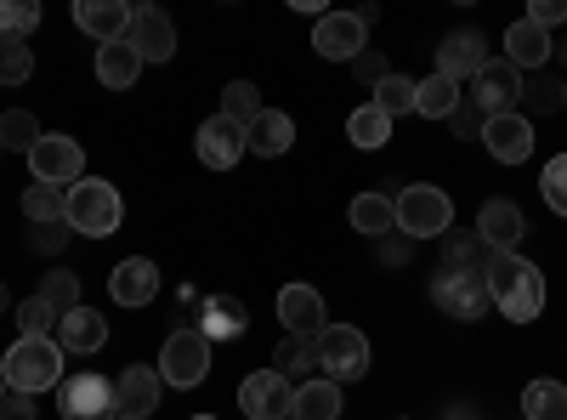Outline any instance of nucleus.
I'll return each mask as SVG.
<instances>
[{
    "label": "nucleus",
    "instance_id": "30",
    "mask_svg": "<svg viewBox=\"0 0 567 420\" xmlns=\"http://www.w3.org/2000/svg\"><path fill=\"white\" fill-rule=\"evenodd\" d=\"M414 103H420V80H409V74H386L381 85H374V109H381L386 120L414 114Z\"/></svg>",
    "mask_w": 567,
    "mask_h": 420
},
{
    "label": "nucleus",
    "instance_id": "26",
    "mask_svg": "<svg viewBox=\"0 0 567 420\" xmlns=\"http://www.w3.org/2000/svg\"><path fill=\"white\" fill-rule=\"evenodd\" d=\"M245 301L239 296H205V318H199V336L205 341H239L245 336Z\"/></svg>",
    "mask_w": 567,
    "mask_h": 420
},
{
    "label": "nucleus",
    "instance_id": "10",
    "mask_svg": "<svg viewBox=\"0 0 567 420\" xmlns=\"http://www.w3.org/2000/svg\"><path fill=\"white\" fill-rule=\"evenodd\" d=\"M312 52L329 58V63H352L369 52V23L363 12H323L318 29H312Z\"/></svg>",
    "mask_w": 567,
    "mask_h": 420
},
{
    "label": "nucleus",
    "instance_id": "9",
    "mask_svg": "<svg viewBox=\"0 0 567 420\" xmlns=\"http://www.w3.org/2000/svg\"><path fill=\"white\" fill-rule=\"evenodd\" d=\"M205 376H210V341H205L199 330H176V336L159 347V381L194 392Z\"/></svg>",
    "mask_w": 567,
    "mask_h": 420
},
{
    "label": "nucleus",
    "instance_id": "27",
    "mask_svg": "<svg viewBox=\"0 0 567 420\" xmlns=\"http://www.w3.org/2000/svg\"><path fill=\"white\" fill-rule=\"evenodd\" d=\"M290 420H341V387H336V381H323V376L301 381V387H296V409H290Z\"/></svg>",
    "mask_w": 567,
    "mask_h": 420
},
{
    "label": "nucleus",
    "instance_id": "54",
    "mask_svg": "<svg viewBox=\"0 0 567 420\" xmlns=\"http://www.w3.org/2000/svg\"><path fill=\"white\" fill-rule=\"evenodd\" d=\"M0 398H7V381H0Z\"/></svg>",
    "mask_w": 567,
    "mask_h": 420
},
{
    "label": "nucleus",
    "instance_id": "25",
    "mask_svg": "<svg viewBox=\"0 0 567 420\" xmlns=\"http://www.w3.org/2000/svg\"><path fill=\"white\" fill-rule=\"evenodd\" d=\"M142 74V52L131 40H114V45H97V80L103 91H131Z\"/></svg>",
    "mask_w": 567,
    "mask_h": 420
},
{
    "label": "nucleus",
    "instance_id": "23",
    "mask_svg": "<svg viewBox=\"0 0 567 420\" xmlns=\"http://www.w3.org/2000/svg\"><path fill=\"white\" fill-rule=\"evenodd\" d=\"M296 143V120L284 114V109H261L250 125H245V148L261 154V160H278V154H290Z\"/></svg>",
    "mask_w": 567,
    "mask_h": 420
},
{
    "label": "nucleus",
    "instance_id": "20",
    "mask_svg": "<svg viewBox=\"0 0 567 420\" xmlns=\"http://www.w3.org/2000/svg\"><path fill=\"white\" fill-rule=\"evenodd\" d=\"M239 154H250L245 148V125H233V120H205L199 125V160L210 165V171H233L239 165Z\"/></svg>",
    "mask_w": 567,
    "mask_h": 420
},
{
    "label": "nucleus",
    "instance_id": "22",
    "mask_svg": "<svg viewBox=\"0 0 567 420\" xmlns=\"http://www.w3.org/2000/svg\"><path fill=\"white\" fill-rule=\"evenodd\" d=\"M550 52H556V40H550L545 29H534L528 18L505 29V63H511V69H523V74H539V69L550 63Z\"/></svg>",
    "mask_w": 567,
    "mask_h": 420
},
{
    "label": "nucleus",
    "instance_id": "3",
    "mask_svg": "<svg viewBox=\"0 0 567 420\" xmlns=\"http://www.w3.org/2000/svg\"><path fill=\"white\" fill-rule=\"evenodd\" d=\"M0 381L12 392L63 387V347L58 341H12V352L0 358Z\"/></svg>",
    "mask_w": 567,
    "mask_h": 420
},
{
    "label": "nucleus",
    "instance_id": "55",
    "mask_svg": "<svg viewBox=\"0 0 567 420\" xmlns=\"http://www.w3.org/2000/svg\"><path fill=\"white\" fill-rule=\"evenodd\" d=\"M114 420H125V414H114Z\"/></svg>",
    "mask_w": 567,
    "mask_h": 420
},
{
    "label": "nucleus",
    "instance_id": "16",
    "mask_svg": "<svg viewBox=\"0 0 567 420\" xmlns=\"http://www.w3.org/2000/svg\"><path fill=\"white\" fill-rule=\"evenodd\" d=\"M131 18H136V7H125V0H80V7H74V23L97 45L131 40Z\"/></svg>",
    "mask_w": 567,
    "mask_h": 420
},
{
    "label": "nucleus",
    "instance_id": "31",
    "mask_svg": "<svg viewBox=\"0 0 567 420\" xmlns=\"http://www.w3.org/2000/svg\"><path fill=\"white\" fill-rule=\"evenodd\" d=\"M347 136L358 148H386L392 143V120L374 109V103H363V109H352V120H347Z\"/></svg>",
    "mask_w": 567,
    "mask_h": 420
},
{
    "label": "nucleus",
    "instance_id": "21",
    "mask_svg": "<svg viewBox=\"0 0 567 420\" xmlns=\"http://www.w3.org/2000/svg\"><path fill=\"white\" fill-rule=\"evenodd\" d=\"M523 233H528V222H523V211H516L511 199H488L483 205V216H477V239L499 256V250H516L523 245Z\"/></svg>",
    "mask_w": 567,
    "mask_h": 420
},
{
    "label": "nucleus",
    "instance_id": "24",
    "mask_svg": "<svg viewBox=\"0 0 567 420\" xmlns=\"http://www.w3.org/2000/svg\"><path fill=\"white\" fill-rule=\"evenodd\" d=\"M109 341V318L97 307H74L69 318H58V347L63 352H103Z\"/></svg>",
    "mask_w": 567,
    "mask_h": 420
},
{
    "label": "nucleus",
    "instance_id": "35",
    "mask_svg": "<svg viewBox=\"0 0 567 420\" xmlns=\"http://www.w3.org/2000/svg\"><path fill=\"white\" fill-rule=\"evenodd\" d=\"M23 216H29L34 227L63 222V216H69V188H45V182H34V188L23 194Z\"/></svg>",
    "mask_w": 567,
    "mask_h": 420
},
{
    "label": "nucleus",
    "instance_id": "4",
    "mask_svg": "<svg viewBox=\"0 0 567 420\" xmlns=\"http://www.w3.org/2000/svg\"><path fill=\"white\" fill-rule=\"evenodd\" d=\"M392 205H398V233L403 239H443V233L454 227V199L443 188H425V182L403 188Z\"/></svg>",
    "mask_w": 567,
    "mask_h": 420
},
{
    "label": "nucleus",
    "instance_id": "47",
    "mask_svg": "<svg viewBox=\"0 0 567 420\" xmlns=\"http://www.w3.org/2000/svg\"><path fill=\"white\" fill-rule=\"evenodd\" d=\"M483 125H488V120H483L477 109H471V103L460 98V109L449 114V131H454V136H483Z\"/></svg>",
    "mask_w": 567,
    "mask_h": 420
},
{
    "label": "nucleus",
    "instance_id": "50",
    "mask_svg": "<svg viewBox=\"0 0 567 420\" xmlns=\"http://www.w3.org/2000/svg\"><path fill=\"white\" fill-rule=\"evenodd\" d=\"M556 58H561V63H567V45H556Z\"/></svg>",
    "mask_w": 567,
    "mask_h": 420
},
{
    "label": "nucleus",
    "instance_id": "28",
    "mask_svg": "<svg viewBox=\"0 0 567 420\" xmlns=\"http://www.w3.org/2000/svg\"><path fill=\"white\" fill-rule=\"evenodd\" d=\"M352 227L369 233V239H386V233H398V205L386 194H358L352 199Z\"/></svg>",
    "mask_w": 567,
    "mask_h": 420
},
{
    "label": "nucleus",
    "instance_id": "34",
    "mask_svg": "<svg viewBox=\"0 0 567 420\" xmlns=\"http://www.w3.org/2000/svg\"><path fill=\"white\" fill-rule=\"evenodd\" d=\"M523 414L528 420H567V387L561 381H534L523 392Z\"/></svg>",
    "mask_w": 567,
    "mask_h": 420
},
{
    "label": "nucleus",
    "instance_id": "11",
    "mask_svg": "<svg viewBox=\"0 0 567 420\" xmlns=\"http://www.w3.org/2000/svg\"><path fill=\"white\" fill-rule=\"evenodd\" d=\"M58 409H63L69 420H114V414H120V409H114V381L91 376V369H80V376H63Z\"/></svg>",
    "mask_w": 567,
    "mask_h": 420
},
{
    "label": "nucleus",
    "instance_id": "44",
    "mask_svg": "<svg viewBox=\"0 0 567 420\" xmlns=\"http://www.w3.org/2000/svg\"><path fill=\"white\" fill-rule=\"evenodd\" d=\"M69 233H74L69 222H45V227H34V233H29V245H34L40 256H52V250H63V245H69Z\"/></svg>",
    "mask_w": 567,
    "mask_h": 420
},
{
    "label": "nucleus",
    "instance_id": "12",
    "mask_svg": "<svg viewBox=\"0 0 567 420\" xmlns=\"http://www.w3.org/2000/svg\"><path fill=\"white\" fill-rule=\"evenodd\" d=\"M239 409L250 420H290L296 409V381L278 376V369H256V376L239 387Z\"/></svg>",
    "mask_w": 567,
    "mask_h": 420
},
{
    "label": "nucleus",
    "instance_id": "19",
    "mask_svg": "<svg viewBox=\"0 0 567 420\" xmlns=\"http://www.w3.org/2000/svg\"><path fill=\"white\" fill-rule=\"evenodd\" d=\"M131 45L142 52V63H171L176 58V23L159 7H136L131 18Z\"/></svg>",
    "mask_w": 567,
    "mask_h": 420
},
{
    "label": "nucleus",
    "instance_id": "48",
    "mask_svg": "<svg viewBox=\"0 0 567 420\" xmlns=\"http://www.w3.org/2000/svg\"><path fill=\"white\" fill-rule=\"evenodd\" d=\"M40 409H34V392H12L7 387V398H0V420H34Z\"/></svg>",
    "mask_w": 567,
    "mask_h": 420
},
{
    "label": "nucleus",
    "instance_id": "5",
    "mask_svg": "<svg viewBox=\"0 0 567 420\" xmlns=\"http://www.w3.org/2000/svg\"><path fill=\"white\" fill-rule=\"evenodd\" d=\"M312 352H318V376L336 381V387L369 376V341H363V330H352V324H329V330L312 341Z\"/></svg>",
    "mask_w": 567,
    "mask_h": 420
},
{
    "label": "nucleus",
    "instance_id": "1",
    "mask_svg": "<svg viewBox=\"0 0 567 420\" xmlns=\"http://www.w3.org/2000/svg\"><path fill=\"white\" fill-rule=\"evenodd\" d=\"M488 301L511 318V324H534L545 313V273L528 262V256H516V250H499L488 256Z\"/></svg>",
    "mask_w": 567,
    "mask_h": 420
},
{
    "label": "nucleus",
    "instance_id": "33",
    "mask_svg": "<svg viewBox=\"0 0 567 420\" xmlns=\"http://www.w3.org/2000/svg\"><path fill=\"white\" fill-rule=\"evenodd\" d=\"M40 120L29 114V109H7L0 114V148H12V154H34V143H40Z\"/></svg>",
    "mask_w": 567,
    "mask_h": 420
},
{
    "label": "nucleus",
    "instance_id": "45",
    "mask_svg": "<svg viewBox=\"0 0 567 420\" xmlns=\"http://www.w3.org/2000/svg\"><path fill=\"white\" fill-rule=\"evenodd\" d=\"M528 23L550 34L556 23H567V0H534V7H528Z\"/></svg>",
    "mask_w": 567,
    "mask_h": 420
},
{
    "label": "nucleus",
    "instance_id": "52",
    "mask_svg": "<svg viewBox=\"0 0 567 420\" xmlns=\"http://www.w3.org/2000/svg\"><path fill=\"white\" fill-rule=\"evenodd\" d=\"M561 109H567V85H561Z\"/></svg>",
    "mask_w": 567,
    "mask_h": 420
},
{
    "label": "nucleus",
    "instance_id": "13",
    "mask_svg": "<svg viewBox=\"0 0 567 420\" xmlns=\"http://www.w3.org/2000/svg\"><path fill=\"white\" fill-rule=\"evenodd\" d=\"M278 318H284V336H296V341H318L329 330L323 296L312 285H284L278 290Z\"/></svg>",
    "mask_w": 567,
    "mask_h": 420
},
{
    "label": "nucleus",
    "instance_id": "42",
    "mask_svg": "<svg viewBox=\"0 0 567 420\" xmlns=\"http://www.w3.org/2000/svg\"><path fill=\"white\" fill-rule=\"evenodd\" d=\"M539 194H545V205H550L556 216H567V154H556V160L545 165V176H539Z\"/></svg>",
    "mask_w": 567,
    "mask_h": 420
},
{
    "label": "nucleus",
    "instance_id": "51",
    "mask_svg": "<svg viewBox=\"0 0 567 420\" xmlns=\"http://www.w3.org/2000/svg\"><path fill=\"white\" fill-rule=\"evenodd\" d=\"M0 307H7V285H0Z\"/></svg>",
    "mask_w": 567,
    "mask_h": 420
},
{
    "label": "nucleus",
    "instance_id": "7",
    "mask_svg": "<svg viewBox=\"0 0 567 420\" xmlns=\"http://www.w3.org/2000/svg\"><path fill=\"white\" fill-rule=\"evenodd\" d=\"M465 103L477 109L483 120H494V114H516V103H523V69H511L505 58H488L483 74L471 80Z\"/></svg>",
    "mask_w": 567,
    "mask_h": 420
},
{
    "label": "nucleus",
    "instance_id": "39",
    "mask_svg": "<svg viewBox=\"0 0 567 420\" xmlns=\"http://www.w3.org/2000/svg\"><path fill=\"white\" fill-rule=\"evenodd\" d=\"M488 245L477 239V233H454V239H449V250H443V267H465V273H483L488 267Z\"/></svg>",
    "mask_w": 567,
    "mask_h": 420
},
{
    "label": "nucleus",
    "instance_id": "14",
    "mask_svg": "<svg viewBox=\"0 0 567 420\" xmlns=\"http://www.w3.org/2000/svg\"><path fill=\"white\" fill-rule=\"evenodd\" d=\"M483 143H488L494 160L523 165V160L534 154V120H528L523 109H516V114H494V120L483 125Z\"/></svg>",
    "mask_w": 567,
    "mask_h": 420
},
{
    "label": "nucleus",
    "instance_id": "18",
    "mask_svg": "<svg viewBox=\"0 0 567 420\" xmlns=\"http://www.w3.org/2000/svg\"><path fill=\"white\" fill-rule=\"evenodd\" d=\"M109 296L120 307H148L159 296V267L148 256H125L114 273H109Z\"/></svg>",
    "mask_w": 567,
    "mask_h": 420
},
{
    "label": "nucleus",
    "instance_id": "40",
    "mask_svg": "<svg viewBox=\"0 0 567 420\" xmlns=\"http://www.w3.org/2000/svg\"><path fill=\"white\" fill-rule=\"evenodd\" d=\"M34 74V52L23 40H0V85H23Z\"/></svg>",
    "mask_w": 567,
    "mask_h": 420
},
{
    "label": "nucleus",
    "instance_id": "36",
    "mask_svg": "<svg viewBox=\"0 0 567 420\" xmlns=\"http://www.w3.org/2000/svg\"><path fill=\"white\" fill-rule=\"evenodd\" d=\"M261 114V91L250 85V80H233L227 91H221V120H233V125H250Z\"/></svg>",
    "mask_w": 567,
    "mask_h": 420
},
{
    "label": "nucleus",
    "instance_id": "32",
    "mask_svg": "<svg viewBox=\"0 0 567 420\" xmlns=\"http://www.w3.org/2000/svg\"><path fill=\"white\" fill-rule=\"evenodd\" d=\"M40 301L52 307L58 318H69L74 307H80V273H69V267H52L40 278Z\"/></svg>",
    "mask_w": 567,
    "mask_h": 420
},
{
    "label": "nucleus",
    "instance_id": "46",
    "mask_svg": "<svg viewBox=\"0 0 567 420\" xmlns=\"http://www.w3.org/2000/svg\"><path fill=\"white\" fill-rule=\"evenodd\" d=\"M352 74H358L363 85H381V80L392 74V63H386L381 52H363V58H352Z\"/></svg>",
    "mask_w": 567,
    "mask_h": 420
},
{
    "label": "nucleus",
    "instance_id": "2",
    "mask_svg": "<svg viewBox=\"0 0 567 420\" xmlns=\"http://www.w3.org/2000/svg\"><path fill=\"white\" fill-rule=\"evenodd\" d=\"M120 216H125V205H120V194H114V182H103V176H80L74 188H69V227L74 233H85V239H109V233H120Z\"/></svg>",
    "mask_w": 567,
    "mask_h": 420
},
{
    "label": "nucleus",
    "instance_id": "15",
    "mask_svg": "<svg viewBox=\"0 0 567 420\" xmlns=\"http://www.w3.org/2000/svg\"><path fill=\"white\" fill-rule=\"evenodd\" d=\"M159 369H148V363H131L125 376L114 381V409L125 414V420H148L154 409H159Z\"/></svg>",
    "mask_w": 567,
    "mask_h": 420
},
{
    "label": "nucleus",
    "instance_id": "53",
    "mask_svg": "<svg viewBox=\"0 0 567 420\" xmlns=\"http://www.w3.org/2000/svg\"><path fill=\"white\" fill-rule=\"evenodd\" d=\"M194 420H216V414H194Z\"/></svg>",
    "mask_w": 567,
    "mask_h": 420
},
{
    "label": "nucleus",
    "instance_id": "38",
    "mask_svg": "<svg viewBox=\"0 0 567 420\" xmlns=\"http://www.w3.org/2000/svg\"><path fill=\"white\" fill-rule=\"evenodd\" d=\"M34 29H40L34 0H0V40H29Z\"/></svg>",
    "mask_w": 567,
    "mask_h": 420
},
{
    "label": "nucleus",
    "instance_id": "49",
    "mask_svg": "<svg viewBox=\"0 0 567 420\" xmlns=\"http://www.w3.org/2000/svg\"><path fill=\"white\" fill-rule=\"evenodd\" d=\"M386 262H409V245H403V239H392V233H386Z\"/></svg>",
    "mask_w": 567,
    "mask_h": 420
},
{
    "label": "nucleus",
    "instance_id": "41",
    "mask_svg": "<svg viewBox=\"0 0 567 420\" xmlns=\"http://www.w3.org/2000/svg\"><path fill=\"white\" fill-rule=\"evenodd\" d=\"M272 363H278V376H301V369H318V352H312V341L284 336L278 352H272Z\"/></svg>",
    "mask_w": 567,
    "mask_h": 420
},
{
    "label": "nucleus",
    "instance_id": "43",
    "mask_svg": "<svg viewBox=\"0 0 567 420\" xmlns=\"http://www.w3.org/2000/svg\"><path fill=\"white\" fill-rule=\"evenodd\" d=\"M556 98H561V85H556V80H545V74H523V109L545 114V109H556Z\"/></svg>",
    "mask_w": 567,
    "mask_h": 420
},
{
    "label": "nucleus",
    "instance_id": "37",
    "mask_svg": "<svg viewBox=\"0 0 567 420\" xmlns=\"http://www.w3.org/2000/svg\"><path fill=\"white\" fill-rule=\"evenodd\" d=\"M52 330H58V313L45 307L40 296H29L18 307V341H52Z\"/></svg>",
    "mask_w": 567,
    "mask_h": 420
},
{
    "label": "nucleus",
    "instance_id": "29",
    "mask_svg": "<svg viewBox=\"0 0 567 420\" xmlns=\"http://www.w3.org/2000/svg\"><path fill=\"white\" fill-rule=\"evenodd\" d=\"M460 98H465V85L432 74V80H420V103H414V114H425V120H449V114L460 109Z\"/></svg>",
    "mask_w": 567,
    "mask_h": 420
},
{
    "label": "nucleus",
    "instance_id": "17",
    "mask_svg": "<svg viewBox=\"0 0 567 420\" xmlns=\"http://www.w3.org/2000/svg\"><path fill=\"white\" fill-rule=\"evenodd\" d=\"M483 63H488V45H483V34H477V29L449 34V40L437 45V74H443V80H454V85L477 80V74H483Z\"/></svg>",
    "mask_w": 567,
    "mask_h": 420
},
{
    "label": "nucleus",
    "instance_id": "6",
    "mask_svg": "<svg viewBox=\"0 0 567 420\" xmlns=\"http://www.w3.org/2000/svg\"><path fill=\"white\" fill-rule=\"evenodd\" d=\"M432 301L449 313V318H483L494 301H488V273H465V267H443L432 273Z\"/></svg>",
    "mask_w": 567,
    "mask_h": 420
},
{
    "label": "nucleus",
    "instance_id": "8",
    "mask_svg": "<svg viewBox=\"0 0 567 420\" xmlns=\"http://www.w3.org/2000/svg\"><path fill=\"white\" fill-rule=\"evenodd\" d=\"M29 171H34V182H45V188H74V182L85 176V148L63 131H45L34 143V154H29Z\"/></svg>",
    "mask_w": 567,
    "mask_h": 420
}]
</instances>
